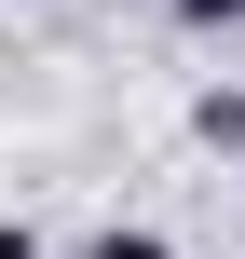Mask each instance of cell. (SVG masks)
Here are the masks:
<instances>
[{
	"instance_id": "obj_1",
	"label": "cell",
	"mask_w": 245,
	"mask_h": 259,
	"mask_svg": "<svg viewBox=\"0 0 245 259\" xmlns=\"http://www.w3.org/2000/svg\"><path fill=\"white\" fill-rule=\"evenodd\" d=\"M191 137H205V150H245V82H205V96H191Z\"/></svg>"
},
{
	"instance_id": "obj_2",
	"label": "cell",
	"mask_w": 245,
	"mask_h": 259,
	"mask_svg": "<svg viewBox=\"0 0 245 259\" xmlns=\"http://www.w3.org/2000/svg\"><path fill=\"white\" fill-rule=\"evenodd\" d=\"M164 14H177L191 41H232V27H245V0H164Z\"/></svg>"
},
{
	"instance_id": "obj_3",
	"label": "cell",
	"mask_w": 245,
	"mask_h": 259,
	"mask_svg": "<svg viewBox=\"0 0 245 259\" xmlns=\"http://www.w3.org/2000/svg\"><path fill=\"white\" fill-rule=\"evenodd\" d=\"M82 259H177V246H164V232H95Z\"/></svg>"
},
{
	"instance_id": "obj_4",
	"label": "cell",
	"mask_w": 245,
	"mask_h": 259,
	"mask_svg": "<svg viewBox=\"0 0 245 259\" xmlns=\"http://www.w3.org/2000/svg\"><path fill=\"white\" fill-rule=\"evenodd\" d=\"M0 259H55V246H41V232H27V219H0Z\"/></svg>"
}]
</instances>
